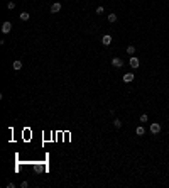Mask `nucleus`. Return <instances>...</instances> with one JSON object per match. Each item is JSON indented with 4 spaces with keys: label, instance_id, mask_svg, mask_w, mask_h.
Wrapping results in <instances>:
<instances>
[{
    "label": "nucleus",
    "instance_id": "nucleus-9",
    "mask_svg": "<svg viewBox=\"0 0 169 188\" xmlns=\"http://www.w3.org/2000/svg\"><path fill=\"white\" fill-rule=\"evenodd\" d=\"M20 21H29V19H31V15H29V12H22L20 14Z\"/></svg>",
    "mask_w": 169,
    "mask_h": 188
},
{
    "label": "nucleus",
    "instance_id": "nucleus-8",
    "mask_svg": "<svg viewBox=\"0 0 169 188\" xmlns=\"http://www.w3.org/2000/svg\"><path fill=\"white\" fill-rule=\"evenodd\" d=\"M12 68H14L15 71H20V70H22V63H20V61H14Z\"/></svg>",
    "mask_w": 169,
    "mask_h": 188
},
{
    "label": "nucleus",
    "instance_id": "nucleus-3",
    "mask_svg": "<svg viewBox=\"0 0 169 188\" xmlns=\"http://www.w3.org/2000/svg\"><path fill=\"white\" fill-rule=\"evenodd\" d=\"M10 29H12V24H10V22H4V24H2V32L4 34H8Z\"/></svg>",
    "mask_w": 169,
    "mask_h": 188
},
{
    "label": "nucleus",
    "instance_id": "nucleus-1",
    "mask_svg": "<svg viewBox=\"0 0 169 188\" xmlns=\"http://www.w3.org/2000/svg\"><path fill=\"white\" fill-rule=\"evenodd\" d=\"M159 132H161V124H151V134H159Z\"/></svg>",
    "mask_w": 169,
    "mask_h": 188
},
{
    "label": "nucleus",
    "instance_id": "nucleus-7",
    "mask_svg": "<svg viewBox=\"0 0 169 188\" xmlns=\"http://www.w3.org/2000/svg\"><path fill=\"white\" fill-rule=\"evenodd\" d=\"M139 65H140V63H139L137 58H130V66H132V68H139Z\"/></svg>",
    "mask_w": 169,
    "mask_h": 188
},
{
    "label": "nucleus",
    "instance_id": "nucleus-16",
    "mask_svg": "<svg viewBox=\"0 0 169 188\" xmlns=\"http://www.w3.org/2000/svg\"><path fill=\"white\" fill-rule=\"evenodd\" d=\"M103 12H105L103 7H98V8H97V14H103Z\"/></svg>",
    "mask_w": 169,
    "mask_h": 188
},
{
    "label": "nucleus",
    "instance_id": "nucleus-11",
    "mask_svg": "<svg viewBox=\"0 0 169 188\" xmlns=\"http://www.w3.org/2000/svg\"><path fill=\"white\" fill-rule=\"evenodd\" d=\"M108 22H117V14H110L108 15Z\"/></svg>",
    "mask_w": 169,
    "mask_h": 188
},
{
    "label": "nucleus",
    "instance_id": "nucleus-14",
    "mask_svg": "<svg viewBox=\"0 0 169 188\" xmlns=\"http://www.w3.org/2000/svg\"><path fill=\"white\" fill-rule=\"evenodd\" d=\"M147 120H149L147 114H142V115H140V122H147Z\"/></svg>",
    "mask_w": 169,
    "mask_h": 188
},
{
    "label": "nucleus",
    "instance_id": "nucleus-13",
    "mask_svg": "<svg viewBox=\"0 0 169 188\" xmlns=\"http://www.w3.org/2000/svg\"><path fill=\"white\" fill-rule=\"evenodd\" d=\"M7 8H8V10L15 8V2H8V4H7Z\"/></svg>",
    "mask_w": 169,
    "mask_h": 188
},
{
    "label": "nucleus",
    "instance_id": "nucleus-10",
    "mask_svg": "<svg viewBox=\"0 0 169 188\" xmlns=\"http://www.w3.org/2000/svg\"><path fill=\"white\" fill-rule=\"evenodd\" d=\"M144 132H145V129H144V127H140V126L135 129V134L137 136H144Z\"/></svg>",
    "mask_w": 169,
    "mask_h": 188
},
{
    "label": "nucleus",
    "instance_id": "nucleus-17",
    "mask_svg": "<svg viewBox=\"0 0 169 188\" xmlns=\"http://www.w3.org/2000/svg\"><path fill=\"white\" fill-rule=\"evenodd\" d=\"M20 186H22V188H27L29 183H27V181H22V183H20Z\"/></svg>",
    "mask_w": 169,
    "mask_h": 188
},
{
    "label": "nucleus",
    "instance_id": "nucleus-5",
    "mask_svg": "<svg viewBox=\"0 0 169 188\" xmlns=\"http://www.w3.org/2000/svg\"><path fill=\"white\" fill-rule=\"evenodd\" d=\"M59 10H61V4H59V2H54V4L51 5V12L52 14H58Z\"/></svg>",
    "mask_w": 169,
    "mask_h": 188
},
{
    "label": "nucleus",
    "instance_id": "nucleus-6",
    "mask_svg": "<svg viewBox=\"0 0 169 188\" xmlns=\"http://www.w3.org/2000/svg\"><path fill=\"white\" fill-rule=\"evenodd\" d=\"M122 80H124L125 83H130V82H134V73H125Z\"/></svg>",
    "mask_w": 169,
    "mask_h": 188
},
{
    "label": "nucleus",
    "instance_id": "nucleus-15",
    "mask_svg": "<svg viewBox=\"0 0 169 188\" xmlns=\"http://www.w3.org/2000/svg\"><path fill=\"white\" fill-rule=\"evenodd\" d=\"M127 53H129V54H134V53H135V48H134V46H129V48H127Z\"/></svg>",
    "mask_w": 169,
    "mask_h": 188
},
{
    "label": "nucleus",
    "instance_id": "nucleus-2",
    "mask_svg": "<svg viewBox=\"0 0 169 188\" xmlns=\"http://www.w3.org/2000/svg\"><path fill=\"white\" fill-rule=\"evenodd\" d=\"M101 44L103 46H110L112 44V36H110V34H105V36L101 37Z\"/></svg>",
    "mask_w": 169,
    "mask_h": 188
},
{
    "label": "nucleus",
    "instance_id": "nucleus-12",
    "mask_svg": "<svg viewBox=\"0 0 169 188\" xmlns=\"http://www.w3.org/2000/svg\"><path fill=\"white\" fill-rule=\"evenodd\" d=\"M113 126L117 127V129H120V127H122V120H118V119H115V120H113Z\"/></svg>",
    "mask_w": 169,
    "mask_h": 188
},
{
    "label": "nucleus",
    "instance_id": "nucleus-4",
    "mask_svg": "<svg viewBox=\"0 0 169 188\" xmlns=\"http://www.w3.org/2000/svg\"><path fill=\"white\" fill-rule=\"evenodd\" d=\"M112 65L115 66V68H122V66H124V61H122L120 58H113V59H112Z\"/></svg>",
    "mask_w": 169,
    "mask_h": 188
}]
</instances>
